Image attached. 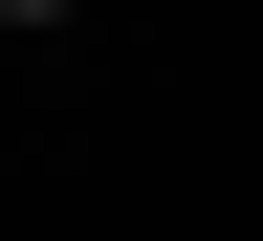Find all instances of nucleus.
<instances>
[{"mask_svg": "<svg viewBox=\"0 0 263 241\" xmlns=\"http://www.w3.org/2000/svg\"><path fill=\"white\" fill-rule=\"evenodd\" d=\"M22 22H66V0H22Z\"/></svg>", "mask_w": 263, "mask_h": 241, "instance_id": "f257e3e1", "label": "nucleus"}]
</instances>
